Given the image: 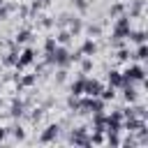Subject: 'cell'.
Returning a JSON list of instances; mask_svg holds the SVG:
<instances>
[{"label":"cell","instance_id":"obj_5","mask_svg":"<svg viewBox=\"0 0 148 148\" xmlns=\"http://www.w3.org/2000/svg\"><path fill=\"white\" fill-rule=\"evenodd\" d=\"M5 141H9V125L0 123V143H5Z\"/></svg>","mask_w":148,"mask_h":148},{"label":"cell","instance_id":"obj_4","mask_svg":"<svg viewBox=\"0 0 148 148\" xmlns=\"http://www.w3.org/2000/svg\"><path fill=\"white\" fill-rule=\"evenodd\" d=\"M102 81L106 83V86H111V88H123L125 86V79H123V72H120V67H116V65H111V67H106V72H104V76H102Z\"/></svg>","mask_w":148,"mask_h":148},{"label":"cell","instance_id":"obj_1","mask_svg":"<svg viewBox=\"0 0 148 148\" xmlns=\"http://www.w3.org/2000/svg\"><path fill=\"white\" fill-rule=\"evenodd\" d=\"M37 62V51L32 44H25V46H18L16 51V60H14V69L16 72H28L32 69Z\"/></svg>","mask_w":148,"mask_h":148},{"label":"cell","instance_id":"obj_2","mask_svg":"<svg viewBox=\"0 0 148 148\" xmlns=\"http://www.w3.org/2000/svg\"><path fill=\"white\" fill-rule=\"evenodd\" d=\"M120 72H123L125 83H146V67H143V62L127 60V62L120 67Z\"/></svg>","mask_w":148,"mask_h":148},{"label":"cell","instance_id":"obj_3","mask_svg":"<svg viewBox=\"0 0 148 148\" xmlns=\"http://www.w3.org/2000/svg\"><path fill=\"white\" fill-rule=\"evenodd\" d=\"M62 132H65V130H62V123L51 120V123H46V125L39 130L37 141H39V143H56V141L60 139V134H62Z\"/></svg>","mask_w":148,"mask_h":148}]
</instances>
